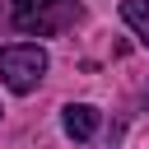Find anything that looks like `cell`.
Returning <instances> with one entry per match:
<instances>
[{
	"instance_id": "obj_1",
	"label": "cell",
	"mask_w": 149,
	"mask_h": 149,
	"mask_svg": "<svg viewBox=\"0 0 149 149\" xmlns=\"http://www.w3.org/2000/svg\"><path fill=\"white\" fill-rule=\"evenodd\" d=\"M79 0H9V23L28 37H51L65 33L79 19Z\"/></svg>"
},
{
	"instance_id": "obj_5",
	"label": "cell",
	"mask_w": 149,
	"mask_h": 149,
	"mask_svg": "<svg viewBox=\"0 0 149 149\" xmlns=\"http://www.w3.org/2000/svg\"><path fill=\"white\" fill-rule=\"evenodd\" d=\"M144 98H149V93H144Z\"/></svg>"
},
{
	"instance_id": "obj_4",
	"label": "cell",
	"mask_w": 149,
	"mask_h": 149,
	"mask_svg": "<svg viewBox=\"0 0 149 149\" xmlns=\"http://www.w3.org/2000/svg\"><path fill=\"white\" fill-rule=\"evenodd\" d=\"M121 19L135 28V37L149 47V0H121Z\"/></svg>"
},
{
	"instance_id": "obj_3",
	"label": "cell",
	"mask_w": 149,
	"mask_h": 149,
	"mask_svg": "<svg viewBox=\"0 0 149 149\" xmlns=\"http://www.w3.org/2000/svg\"><path fill=\"white\" fill-rule=\"evenodd\" d=\"M98 107H88V102H70L65 112H61V126H65V135L70 140H93L98 135Z\"/></svg>"
},
{
	"instance_id": "obj_2",
	"label": "cell",
	"mask_w": 149,
	"mask_h": 149,
	"mask_svg": "<svg viewBox=\"0 0 149 149\" xmlns=\"http://www.w3.org/2000/svg\"><path fill=\"white\" fill-rule=\"evenodd\" d=\"M47 51L37 47V42H14V47H0V79H5V88H14V93H33L37 84H42V74H47Z\"/></svg>"
}]
</instances>
